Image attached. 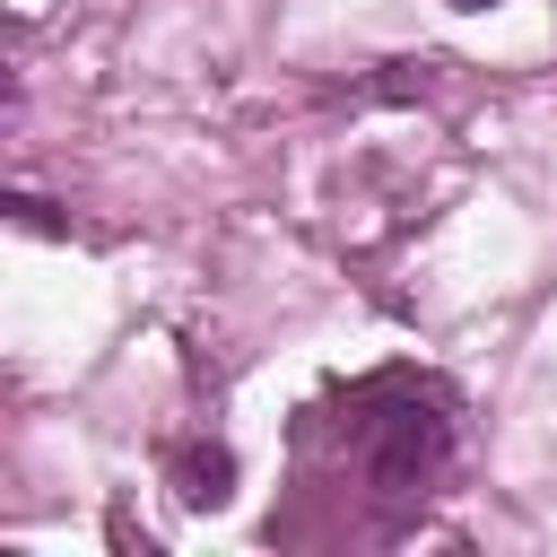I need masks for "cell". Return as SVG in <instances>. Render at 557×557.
<instances>
[{
  "mask_svg": "<svg viewBox=\"0 0 557 557\" xmlns=\"http://www.w3.org/2000/svg\"><path fill=\"white\" fill-rule=\"evenodd\" d=\"M165 479H174L183 505H226L235 496V453L226 444H174L165 453Z\"/></svg>",
  "mask_w": 557,
  "mask_h": 557,
  "instance_id": "2",
  "label": "cell"
},
{
  "mask_svg": "<svg viewBox=\"0 0 557 557\" xmlns=\"http://www.w3.org/2000/svg\"><path fill=\"white\" fill-rule=\"evenodd\" d=\"M435 461H444V418L426 400H400V409L366 418V470H374V487H418Z\"/></svg>",
  "mask_w": 557,
  "mask_h": 557,
  "instance_id": "1",
  "label": "cell"
},
{
  "mask_svg": "<svg viewBox=\"0 0 557 557\" xmlns=\"http://www.w3.org/2000/svg\"><path fill=\"white\" fill-rule=\"evenodd\" d=\"M453 9H496V0H453Z\"/></svg>",
  "mask_w": 557,
  "mask_h": 557,
  "instance_id": "3",
  "label": "cell"
}]
</instances>
